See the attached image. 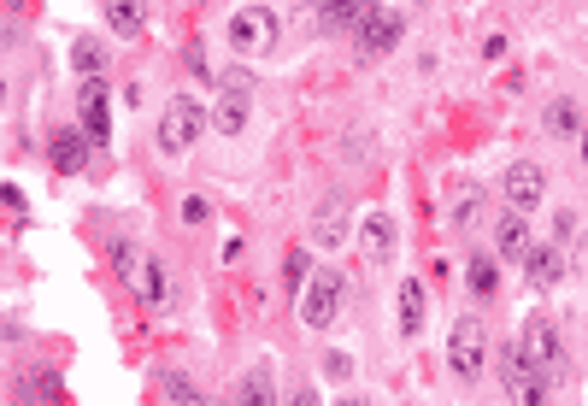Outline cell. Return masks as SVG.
<instances>
[{
  "label": "cell",
  "instance_id": "1",
  "mask_svg": "<svg viewBox=\"0 0 588 406\" xmlns=\"http://www.w3.org/2000/svg\"><path fill=\"white\" fill-rule=\"evenodd\" d=\"M207 130H212V107H200L195 95L165 100V119H160V148L165 153H189Z\"/></svg>",
  "mask_w": 588,
  "mask_h": 406
},
{
  "label": "cell",
  "instance_id": "2",
  "mask_svg": "<svg viewBox=\"0 0 588 406\" xmlns=\"http://www.w3.org/2000/svg\"><path fill=\"white\" fill-rule=\"evenodd\" d=\"M483 359H489V330H483V318H459L453 336H448V366H453V377H459V383H477Z\"/></svg>",
  "mask_w": 588,
  "mask_h": 406
},
{
  "label": "cell",
  "instance_id": "3",
  "mask_svg": "<svg viewBox=\"0 0 588 406\" xmlns=\"http://www.w3.org/2000/svg\"><path fill=\"white\" fill-rule=\"evenodd\" d=\"M248 112H253V77L248 71H229L218 100H212V130H218V136H236V130L248 124Z\"/></svg>",
  "mask_w": 588,
  "mask_h": 406
},
{
  "label": "cell",
  "instance_id": "4",
  "mask_svg": "<svg viewBox=\"0 0 588 406\" xmlns=\"http://www.w3.org/2000/svg\"><path fill=\"white\" fill-rule=\"evenodd\" d=\"M229 48L236 53H271L277 48V19H271V7H241L236 19H229Z\"/></svg>",
  "mask_w": 588,
  "mask_h": 406
},
{
  "label": "cell",
  "instance_id": "5",
  "mask_svg": "<svg viewBox=\"0 0 588 406\" xmlns=\"http://www.w3.org/2000/svg\"><path fill=\"white\" fill-rule=\"evenodd\" d=\"M336 307H341V278L336 271H312L306 288H300V324L324 330L329 318H336Z\"/></svg>",
  "mask_w": 588,
  "mask_h": 406
},
{
  "label": "cell",
  "instance_id": "6",
  "mask_svg": "<svg viewBox=\"0 0 588 406\" xmlns=\"http://www.w3.org/2000/svg\"><path fill=\"white\" fill-rule=\"evenodd\" d=\"M518 359H524L529 371H541V377H559V371H565V347H559L553 324H524Z\"/></svg>",
  "mask_w": 588,
  "mask_h": 406
},
{
  "label": "cell",
  "instance_id": "7",
  "mask_svg": "<svg viewBox=\"0 0 588 406\" xmlns=\"http://www.w3.org/2000/svg\"><path fill=\"white\" fill-rule=\"evenodd\" d=\"M500 195H506L518 212L541 207V195H548V171H541L536 159H518V165H506V177H500Z\"/></svg>",
  "mask_w": 588,
  "mask_h": 406
},
{
  "label": "cell",
  "instance_id": "8",
  "mask_svg": "<svg viewBox=\"0 0 588 406\" xmlns=\"http://www.w3.org/2000/svg\"><path fill=\"white\" fill-rule=\"evenodd\" d=\"M77 112H83V130H89L95 142H107V136H112V95H107V83H100V77H83V89H77Z\"/></svg>",
  "mask_w": 588,
  "mask_h": 406
},
{
  "label": "cell",
  "instance_id": "9",
  "mask_svg": "<svg viewBox=\"0 0 588 406\" xmlns=\"http://www.w3.org/2000/svg\"><path fill=\"white\" fill-rule=\"evenodd\" d=\"M353 36H360V53H365V60H377V53H389L395 41H400V19H395L389 7H371L365 24H360Z\"/></svg>",
  "mask_w": 588,
  "mask_h": 406
},
{
  "label": "cell",
  "instance_id": "10",
  "mask_svg": "<svg viewBox=\"0 0 588 406\" xmlns=\"http://www.w3.org/2000/svg\"><path fill=\"white\" fill-rule=\"evenodd\" d=\"M500 366H506V389H512V401H524V406H541V401H548V377L529 371L524 359H518V347H506V359H500Z\"/></svg>",
  "mask_w": 588,
  "mask_h": 406
},
{
  "label": "cell",
  "instance_id": "11",
  "mask_svg": "<svg viewBox=\"0 0 588 406\" xmlns=\"http://www.w3.org/2000/svg\"><path fill=\"white\" fill-rule=\"evenodd\" d=\"M312 242H324V248L348 242V195H324L318 219H312Z\"/></svg>",
  "mask_w": 588,
  "mask_h": 406
},
{
  "label": "cell",
  "instance_id": "12",
  "mask_svg": "<svg viewBox=\"0 0 588 406\" xmlns=\"http://www.w3.org/2000/svg\"><path fill=\"white\" fill-rule=\"evenodd\" d=\"M89 142L95 136H83V130H60V136H53V171L77 177V171L89 165Z\"/></svg>",
  "mask_w": 588,
  "mask_h": 406
},
{
  "label": "cell",
  "instance_id": "13",
  "mask_svg": "<svg viewBox=\"0 0 588 406\" xmlns=\"http://www.w3.org/2000/svg\"><path fill=\"white\" fill-rule=\"evenodd\" d=\"M136 295H141V307H171L165 259H141V271H136Z\"/></svg>",
  "mask_w": 588,
  "mask_h": 406
},
{
  "label": "cell",
  "instance_id": "14",
  "mask_svg": "<svg viewBox=\"0 0 588 406\" xmlns=\"http://www.w3.org/2000/svg\"><path fill=\"white\" fill-rule=\"evenodd\" d=\"M365 12H371V0H318L324 30H360V24H365Z\"/></svg>",
  "mask_w": 588,
  "mask_h": 406
},
{
  "label": "cell",
  "instance_id": "15",
  "mask_svg": "<svg viewBox=\"0 0 588 406\" xmlns=\"http://www.w3.org/2000/svg\"><path fill=\"white\" fill-rule=\"evenodd\" d=\"M424 330V283L406 278L400 283V336H418Z\"/></svg>",
  "mask_w": 588,
  "mask_h": 406
},
{
  "label": "cell",
  "instance_id": "16",
  "mask_svg": "<svg viewBox=\"0 0 588 406\" xmlns=\"http://www.w3.org/2000/svg\"><path fill=\"white\" fill-rule=\"evenodd\" d=\"M107 24L118 36H141V24H148V0H107Z\"/></svg>",
  "mask_w": 588,
  "mask_h": 406
},
{
  "label": "cell",
  "instance_id": "17",
  "mask_svg": "<svg viewBox=\"0 0 588 406\" xmlns=\"http://www.w3.org/2000/svg\"><path fill=\"white\" fill-rule=\"evenodd\" d=\"M360 236H365V254L371 259H389L395 254V219H389V212H371Z\"/></svg>",
  "mask_w": 588,
  "mask_h": 406
},
{
  "label": "cell",
  "instance_id": "18",
  "mask_svg": "<svg viewBox=\"0 0 588 406\" xmlns=\"http://www.w3.org/2000/svg\"><path fill=\"white\" fill-rule=\"evenodd\" d=\"M495 254H500V259H524V254H529L524 219H500V224H495Z\"/></svg>",
  "mask_w": 588,
  "mask_h": 406
},
{
  "label": "cell",
  "instance_id": "19",
  "mask_svg": "<svg viewBox=\"0 0 588 406\" xmlns=\"http://www.w3.org/2000/svg\"><path fill=\"white\" fill-rule=\"evenodd\" d=\"M524 271H529V288H553L559 283V254L553 248H529L524 254Z\"/></svg>",
  "mask_w": 588,
  "mask_h": 406
},
{
  "label": "cell",
  "instance_id": "20",
  "mask_svg": "<svg viewBox=\"0 0 588 406\" xmlns=\"http://www.w3.org/2000/svg\"><path fill=\"white\" fill-rule=\"evenodd\" d=\"M465 278H471V295H483V300H489L495 288H500V266H495L489 254H477V259H471V271H465Z\"/></svg>",
  "mask_w": 588,
  "mask_h": 406
},
{
  "label": "cell",
  "instance_id": "21",
  "mask_svg": "<svg viewBox=\"0 0 588 406\" xmlns=\"http://www.w3.org/2000/svg\"><path fill=\"white\" fill-rule=\"evenodd\" d=\"M18 395H24V401H60V395H65V383H60V371H36L30 383L18 389Z\"/></svg>",
  "mask_w": 588,
  "mask_h": 406
},
{
  "label": "cell",
  "instance_id": "22",
  "mask_svg": "<svg viewBox=\"0 0 588 406\" xmlns=\"http://www.w3.org/2000/svg\"><path fill=\"white\" fill-rule=\"evenodd\" d=\"M71 65H77L83 77H100V65H107V53H100V41H95V36H83L77 48H71Z\"/></svg>",
  "mask_w": 588,
  "mask_h": 406
},
{
  "label": "cell",
  "instance_id": "23",
  "mask_svg": "<svg viewBox=\"0 0 588 406\" xmlns=\"http://www.w3.org/2000/svg\"><path fill=\"white\" fill-rule=\"evenodd\" d=\"M548 130L571 136V130H577V107H571V100H553V107H548Z\"/></svg>",
  "mask_w": 588,
  "mask_h": 406
},
{
  "label": "cell",
  "instance_id": "24",
  "mask_svg": "<svg viewBox=\"0 0 588 406\" xmlns=\"http://www.w3.org/2000/svg\"><path fill=\"white\" fill-rule=\"evenodd\" d=\"M107 259H112V266L124 271V278H130V271H136V254H130V242H124V236H118V242H107Z\"/></svg>",
  "mask_w": 588,
  "mask_h": 406
},
{
  "label": "cell",
  "instance_id": "25",
  "mask_svg": "<svg viewBox=\"0 0 588 406\" xmlns=\"http://www.w3.org/2000/svg\"><path fill=\"white\" fill-rule=\"evenodd\" d=\"M165 395H171V401H183V406H195V401H200V389L189 383V377H165Z\"/></svg>",
  "mask_w": 588,
  "mask_h": 406
},
{
  "label": "cell",
  "instance_id": "26",
  "mask_svg": "<svg viewBox=\"0 0 588 406\" xmlns=\"http://www.w3.org/2000/svg\"><path fill=\"white\" fill-rule=\"evenodd\" d=\"M236 401H271V389H265V371H253L248 383L236 389Z\"/></svg>",
  "mask_w": 588,
  "mask_h": 406
},
{
  "label": "cell",
  "instance_id": "27",
  "mask_svg": "<svg viewBox=\"0 0 588 406\" xmlns=\"http://www.w3.org/2000/svg\"><path fill=\"white\" fill-rule=\"evenodd\" d=\"M306 278H312V271H306V248H295V254H289V288H300Z\"/></svg>",
  "mask_w": 588,
  "mask_h": 406
},
{
  "label": "cell",
  "instance_id": "28",
  "mask_svg": "<svg viewBox=\"0 0 588 406\" xmlns=\"http://www.w3.org/2000/svg\"><path fill=\"white\" fill-rule=\"evenodd\" d=\"M207 200H200V195H189V200H183V219H189V224H207Z\"/></svg>",
  "mask_w": 588,
  "mask_h": 406
},
{
  "label": "cell",
  "instance_id": "29",
  "mask_svg": "<svg viewBox=\"0 0 588 406\" xmlns=\"http://www.w3.org/2000/svg\"><path fill=\"white\" fill-rule=\"evenodd\" d=\"M324 366H329V377H348V371H353V359H348V354H329Z\"/></svg>",
  "mask_w": 588,
  "mask_h": 406
},
{
  "label": "cell",
  "instance_id": "30",
  "mask_svg": "<svg viewBox=\"0 0 588 406\" xmlns=\"http://www.w3.org/2000/svg\"><path fill=\"white\" fill-rule=\"evenodd\" d=\"M189 71H195V77H207V71H212L207 65V48H189Z\"/></svg>",
  "mask_w": 588,
  "mask_h": 406
},
{
  "label": "cell",
  "instance_id": "31",
  "mask_svg": "<svg viewBox=\"0 0 588 406\" xmlns=\"http://www.w3.org/2000/svg\"><path fill=\"white\" fill-rule=\"evenodd\" d=\"M583 165H588V124H583Z\"/></svg>",
  "mask_w": 588,
  "mask_h": 406
},
{
  "label": "cell",
  "instance_id": "32",
  "mask_svg": "<svg viewBox=\"0 0 588 406\" xmlns=\"http://www.w3.org/2000/svg\"><path fill=\"white\" fill-rule=\"evenodd\" d=\"M583 271H588V242H583Z\"/></svg>",
  "mask_w": 588,
  "mask_h": 406
}]
</instances>
